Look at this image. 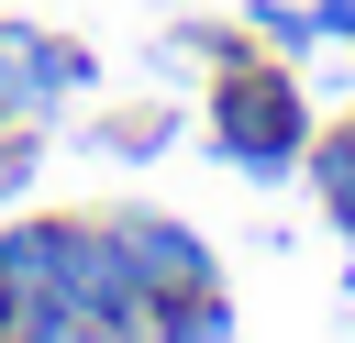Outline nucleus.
<instances>
[{
  "label": "nucleus",
  "instance_id": "nucleus-1",
  "mask_svg": "<svg viewBox=\"0 0 355 343\" xmlns=\"http://www.w3.org/2000/svg\"><path fill=\"white\" fill-rule=\"evenodd\" d=\"M200 122H211V155L233 166V177H288V166H311V89L288 77V55H266V44H244V55H222L211 66V89H200Z\"/></svg>",
  "mask_w": 355,
  "mask_h": 343
},
{
  "label": "nucleus",
  "instance_id": "nucleus-2",
  "mask_svg": "<svg viewBox=\"0 0 355 343\" xmlns=\"http://www.w3.org/2000/svg\"><path fill=\"white\" fill-rule=\"evenodd\" d=\"M78 221L89 210H22L0 221V343H100L78 288Z\"/></svg>",
  "mask_w": 355,
  "mask_h": 343
},
{
  "label": "nucleus",
  "instance_id": "nucleus-3",
  "mask_svg": "<svg viewBox=\"0 0 355 343\" xmlns=\"http://www.w3.org/2000/svg\"><path fill=\"white\" fill-rule=\"evenodd\" d=\"M100 232H111V254H122V277L166 310L178 288H211L222 266H211V243L178 221V210H144V199H122V210H100Z\"/></svg>",
  "mask_w": 355,
  "mask_h": 343
},
{
  "label": "nucleus",
  "instance_id": "nucleus-4",
  "mask_svg": "<svg viewBox=\"0 0 355 343\" xmlns=\"http://www.w3.org/2000/svg\"><path fill=\"white\" fill-rule=\"evenodd\" d=\"M78 89H89V44L11 22V55H0V100H11V111H33V122H55Z\"/></svg>",
  "mask_w": 355,
  "mask_h": 343
},
{
  "label": "nucleus",
  "instance_id": "nucleus-5",
  "mask_svg": "<svg viewBox=\"0 0 355 343\" xmlns=\"http://www.w3.org/2000/svg\"><path fill=\"white\" fill-rule=\"evenodd\" d=\"M89 144H100V155H122V166H144V155H166V144H178V111H166V100L111 111V122H89Z\"/></svg>",
  "mask_w": 355,
  "mask_h": 343
},
{
  "label": "nucleus",
  "instance_id": "nucleus-6",
  "mask_svg": "<svg viewBox=\"0 0 355 343\" xmlns=\"http://www.w3.org/2000/svg\"><path fill=\"white\" fill-rule=\"evenodd\" d=\"M311 188H322V221H333V232L355 243V144H344L333 122L311 133Z\"/></svg>",
  "mask_w": 355,
  "mask_h": 343
},
{
  "label": "nucleus",
  "instance_id": "nucleus-7",
  "mask_svg": "<svg viewBox=\"0 0 355 343\" xmlns=\"http://www.w3.org/2000/svg\"><path fill=\"white\" fill-rule=\"evenodd\" d=\"M233 332V299H222V277L211 288H178L166 310H155V343H222Z\"/></svg>",
  "mask_w": 355,
  "mask_h": 343
},
{
  "label": "nucleus",
  "instance_id": "nucleus-8",
  "mask_svg": "<svg viewBox=\"0 0 355 343\" xmlns=\"http://www.w3.org/2000/svg\"><path fill=\"white\" fill-rule=\"evenodd\" d=\"M255 44H266V55H311V44H322L311 0H255Z\"/></svg>",
  "mask_w": 355,
  "mask_h": 343
},
{
  "label": "nucleus",
  "instance_id": "nucleus-9",
  "mask_svg": "<svg viewBox=\"0 0 355 343\" xmlns=\"http://www.w3.org/2000/svg\"><path fill=\"white\" fill-rule=\"evenodd\" d=\"M333 133H344V144H355V111H344V122H333Z\"/></svg>",
  "mask_w": 355,
  "mask_h": 343
}]
</instances>
